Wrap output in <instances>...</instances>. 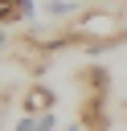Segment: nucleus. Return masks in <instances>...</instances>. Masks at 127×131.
Wrapping results in <instances>:
<instances>
[{
	"label": "nucleus",
	"instance_id": "nucleus-7",
	"mask_svg": "<svg viewBox=\"0 0 127 131\" xmlns=\"http://www.w3.org/2000/svg\"><path fill=\"white\" fill-rule=\"evenodd\" d=\"M16 131H37V115H20L16 119Z\"/></svg>",
	"mask_w": 127,
	"mask_h": 131
},
{
	"label": "nucleus",
	"instance_id": "nucleus-2",
	"mask_svg": "<svg viewBox=\"0 0 127 131\" xmlns=\"http://www.w3.org/2000/svg\"><path fill=\"white\" fill-rule=\"evenodd\" d=\"M78 123H82L86 131H107V127H111V115H107V94H82Z\"/></svg>",
	"mask_w": 127,
	"mask_h": 131
},
{
	"label": "nucleus",
	"instance_id": "nucleus-9",
	"mask_svg": "<svg viewBox=\"0 0 127 131\" xmlns=\"http://www.w3.org/2000/svg\"><path fill=\"white\" fill-rule=\"evenodd\" d=\"M119 45H127V33H123V41H119Z\"/></svg>",
	"mask_w": 127,
	"mask_h": 131
},
{
	"label": "nucleus",
	"instance_id": "nucleus-5",
	"mask_svg": "<svg viewBox=\"0 0 127 131\" xmlns=\"http://www.w3.org/2000/svg\"><path fill=\"white\" fill-rule=\"evenodd\" d=\"M82 12V0H41V16L45 20H70Z\"/></svg>",
	"mask_w": 127,
	"mask_h": 131
},
{
	"label": "nucleus",
	"instance_id": "nucleus-8",
	"mask_svg": "<svg viewBox=\"0 0 127 131\" xmlns=\"http://www.w3.org/2000/svg\"><path fill=\"white\" fill-rule=\"evenodd\" d=\"M4 45H8V33H4V25H0V49H4Z\"/></svg>",
	"mask_w": 127,
	"mask_h": 131
},
{
	"label": "nucleus",
	"instance_id": "nucleus-3",
	"mask_svg": "<svg viewBox=\"0 0 127 131\" xmlns=\"http://www.w3.org/2000/svg\"><path fill=\"white\" fill-rule=\"evenodd\" d=\"M45 111H57V94H53V86L33 82L20 94V115H45Z\"/></svg>",
	"mask_w": 127,
	"mask_h": 131
},
{
	"label": "nucleus",
	"instance_id": "nucleus-4",
	"mask_svg": "<svg viewBox=\"0 0 127 131\" xmlns=\"http://www.w3.org/2000/svg\"><path fill=\"white\" fill-rule=\"evenodd\" d=\"M37 12H41L37 0H0V25H4V29H8V25H20V20L29 25Z\"/></svg>",
	"mask_w": 127,
	"mask_h": 131
},
{
	"label": "nucleus",
	"instance_id": "nucleus-1",
	"mask_svg": "<svg viewBox=\"0 0 127 131\" xmlns=\"http://www.w3.org/2000/svg\"><path fill=\"white\" fill-rule=\"evenodd\" d=\"M70 33H74L78 45H82V41H123L127 29H123V16L111 12V8H82V12L74 16Z\"/></svg>",
	"mask_w": 127,
	"mask_h": 131
},
{
	"label": "nucleus",
	"instance_id": "nucleus-6",
	"mask_svg": "<svg viewBox=\"0 0 127 131\" xmlns=\"http://www.w3.org/2000/svg\"><path fill=\"white\" fill-rule=\"evenodd\" d=\"M37 131H57V111H45V115H37Z\"/></svg>",
	"mask_w": 127,
	"mask_h": 131
}]
</instances>
